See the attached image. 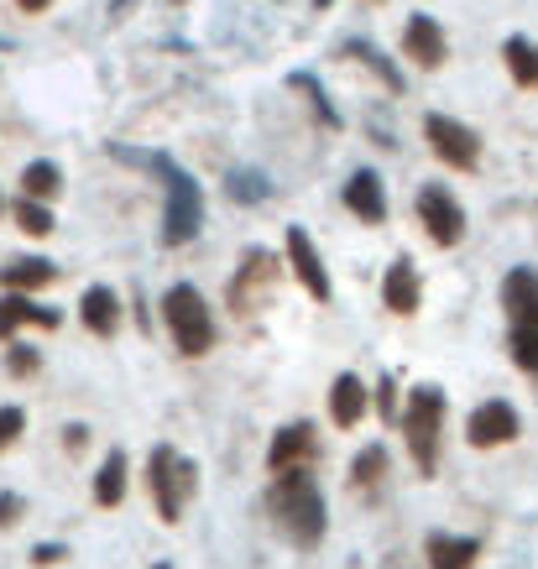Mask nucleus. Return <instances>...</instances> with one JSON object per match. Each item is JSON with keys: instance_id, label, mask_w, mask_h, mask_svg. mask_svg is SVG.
Listing matches in <instances>:
<instances>
[{"instance_id": "9b49d317", "label": "nucleus", "mask_w": 538, "mask_h": 569, "mask_svg": "<svg viewBox=\"0 0 538 569\" xmlns=\"http://www.w3.org/2000/svg\"><path fill=\"white\" fill-rule=\"evenodd\" d=\"M518 433H522L518 413H512L507 402H497V397H491V402H481V408L470 413V423H466V439H470V445H476V449H497V445H512Z\"/></svg>"}, {"instance_id": "f257e3e1", "label": "nucleus", "mask_w": 538, "mask_h": 569, "mask_svg": "<svg viewBox=\"0 0 538 569\" xmlns=\"http://www.w3.org/2000/svg\"><path fill=\"white\" fill-rule=\"evenodd\" d=\"M267 507H272V522L282 528V538L298 543V549H313L325 538V491L313 481V470H282V476H272Z\"/></svg>"}, {"instance_id": "f03ea898", "label": "nucleus", "mask_w": 538, "mask_h": 569, "mask_svg": "<svg viewBox=\"0 0 538 569\" xmlns=\"http://www.w3.org/2000/svg\"><path fill=\"white\" fill-rule=\"evenodd\" d=\"M126 162H141V168H152L162 183H168V209H162V241L168 246H183L199 236V224H205V193L193 183L183 168H173L168 157L157 152H121Z\"/></svg>"}, {"instance_id": "412c9836", "label": "nucleus", "mask_w": 538, "mask_h": 569, "mask_svg": "<svg viewBox=\"0 0 538 569\" xmlns=\"http://www.w3.org/2000/svg\"><path fill=\"white\" fill-rule=\"evenodd\" d=\"M58 193H63V173H58V162L37 157V162L21 168V199H32V204H52Z\"/></svg>"}, {"instance_id": "58836bf2", "label": "nucleus", "mask_w": 538, "mask_h": 569, "mask_svg": "<svg viewBox=\"0 0 538 569\" xmlns=\"http://www.w3.org/2000/svg\"><path fill=\"white\" fill-rule=\"evenodd\" d=\"M152 569H173V565H152Z\"/></svg>"}, {"instance_id": "c9c22d12", "label": "nucleus", "mask_w": 538, "mask_h": 569, "mask_svg": "<svg viewBox=\"0 0 538 569\" xmlns=\"http://www.w3.org/2000/svg\"><path fill=\"white\" fill-rule=\"evenodd\" d=\"M126 11H131V0H110V17H116V21H121Z\"/></svg>"}, {"instance_id": "4be33fe9", "label": "nucleus", "mask_w": 538, "mask_h": 569, "mask_svg": "<svg viewBox=\"0 0 538 569\" xmlns=\"http://www.w3.org/2000/svg\"><path fill=\"white\" fill-rule=\"evenodd\" d=\"M502 63H507V73H512L522 89H538V42H528V37H507Z\"/></svg>"}, {"instance_id": "1a4fd4ad", "label": "nucleus", "mask_w": 538, "mask_h": 569, "mask_svg": "<svg viewBox=\"0 0 538 569\" xmlns=\"http://www.w3.org/2000/svg\"><path fill=\"white\" fill-rule=\"evenodd\" d=\"M313 455H319L313 423H288V429H278L272 445H267V470H272V476H282V470H309Z\"/></svg>"}, {"instance_id": "f704fd0d", "label": "nucleus", "mask_w": 538, "mask_h": 569, "mask_svg": "<svg viewBox=\"0 0 538 569\" xmlns=\"http://www.w3.org/2000/svg\"><path fill=\"white\" fill-rule=\"evenodd\" d=\"M17 6H21V11H27V17H37V11H48L52 0H17Z\"/></svg>"}, {"instance_id": "9d476101", "label": "nucleus", "mask_w": 538, "mask_h": 569, "mask_svg": "<svg viewBox=\"0 0 538 569\" xmlns=\"http://www.w3.org/2000/svg\"><path fill=\"white\" fill-rule=\"evenodd\" d=\"M288 261H293V277L303 282V293L319 298V303H330L335 288H330V272H325V261H319V251H313L309 230L303 224H288Z\"/></svg>"}, {"instance_id": "dca6fc26", "label": "nucleus", "mask_w": 538, "mask_h": 569, "mask_svg": "<svg viewBox=\"0 0 538 569\" xmlns=\"http://www.w3.org/2000/svg\"><path fill=\"white\" fill-rule=\"evenodd\" d=\"M79 319H84L89 335H116V325H121V298H116V288H104V282H94V288H84V298H79Z\"/></svg>"}, {"instance_id": "bb28decb", "label": "nucleus", "mask_w": 538, "mask_h": 569, "mask_svg": "<svg viewBox=\"0 0 538 569\" xmlns=\"http://www.w3.org/2000/svg\"><path fill=\"white\" fill-rule=\"evenodd\" d=\"M11 214H17V224L21 230H27V236H37V241H42V236H52V209L48 204H32V199H17V209H11Z\"/></svg>"}, {"instance_id": "393cba45", "label": "nucleus", "mask_w": 538, "mask_h": 569, "mask_svg": "<svg viewBox=\"0 0 538 569\" xmlns=\"http://www.w3.org/2000/svg\"><path fill=\"white\" fill-rule=\"evenodd\" d=\"M346 52H350V58H361L366 69L377 73V79H382V84L392 89V94H402V73L392 69V63H387V58H382L377 48H371V42H346Z\"/></svg>"}, {"instance_id": "6ab92c4d", "label": "nucleus", "mask_w": 538, "mask_h": 569, "mask_svg": "<svg viewBox=\"0 0 538 569\" xmlns=\"http://www.w3.org/2000/svg\"><path fill=\"white\" fill-rule=\"evenodd\" d=\"M507 319H512V329H507V350H512V361L538 377V298L528 303V309L507 313Z\"/></svg>"}, {"instance_id": "a211bd4d", "label": "nucleus", "mask_w": 538, "mask_h": 569, "mask_svg": "<svg viewBox=\"0 0 538 569\" xmlns=\"http://www.w3.org/2000/svg\"><path fill=\"white\" fill-rule=\"evenodd\" d=\"M366 402H371V392H366V381L361 377H335L330 387V418H335V429H356L366 418Z\"/></svg>"}, {"instance_id": "0eeeda50", "label": "nucleus", "mask_w": 538, "mask_h": 569, "mask_svg": "<svg viewBox=\"0 0 538 569\" xmlns=\"http://www.w3.org/2000/svg\"><path fill=\"white\" fill-rule=\"evenodd\" d=\"M272 288H278V257L272 251H246V267H236L226 288V303L236 313H257Z\"/></svg>"}, {"instance_id": "aec40b11", "label": "nucleus", "mask_w": 538, "mask_h": 569, "mask_svg": "<svg viewBox=\"0 0 538 569\" xmlns=\"http://www.w3.org/2000/svg\"><path fill=\"white\" fill-rule=\"evenodd\" d=\"M48 282H58V267H52L48 257H17L0 267V288H6V293H37V288H48Z\"/></svg>"}, {"instance_id": "c756f323", "label": "nucleus", "mask_w": 538, "mask_h": 569, "mask_svg": "<svg viewBox=\"0 0 538 569\" xmlns=\"http://www.w3.org/2000/svg\"><path fill=\"white\" fill-rule=\"evenodd\" d=\"M21 433H27V413L21 408H0V455L17 445Z\"/></svg>"}, {"instance_id": "4468645a", "label": "nucleus", "mask_w": 538, "mask_h": 569, "mask_svg": "<svg viewBox=\"0 0 538 569\" xmlns=\"http://www.w3.org/2000/svg\"><path fill=\"white\" fill-rule=\"evenodd\" d=\"M382 303L392 313H418V303H424V282H418V267L408 257H398L392 267H387V277H382Z\"/></svg>"}, {"instance_id": "7c9ffc66", "label": "nucleus", "mask_w": 538, "mask_h": 569, "mask_svg": "<svg viewBox=\"0 0 538 569\" xmlns=\"http://www.w3.org/2000/svg\"><path fill=\"white\" fill-rule=\"evenodd\" d=\"M21 518H27V501L17 491H0V528H17Z\"/></svg>"}, {"instance_id": "c85d7f7f", "label": "nucleus", "mask_w": 538, "mask_h": 569, "mask_svg": "<svg viewBox=\"0 0 538 569\" xmlns=\"http://www.w3.org/2000/svg\"><path fill=\"white\" fill-rule=\"evenodd\" d=\"M37 366H42V356H37L32 346L6 340V371H11V377H37Z\"/></svg>"}, {"instance_id": "b1692460", "label": "nucleus", "mask_w": 538, "mask_h": 569, "mask_svg": "<svg viewBox=\"0 0 538 569\" xmlns=\"http://www.w3.org/2000/svg\"><path fill=\"white\" fill-rule=\"evenodd\" d=\"M382 470H387V449L366 445L361 455L350 460V486H356V491H377V486H382Z\"/></svg>"}, {"instance_id": "e433bc0d", "label": "nucleus", "mask_w": 538, "mask_h": 569, "mask_svg": "<svg viewBox=\"0 0 538 569\" xmlns=\"http://www.w3.org/2000/svg\"><path fill=\"white\" fill-rule=\"evenodd\" d=\"M313 6H319V11H325V6H330V0H313Z\"/></svg>"}, {"instance_id": "2eb2a0df", "label": "nucleus", "mask_w": 538, "mask_h": 569, "mask_svg": "<svg viewBox=\"0 0 538 569\" xmlns=\"http://www.w3.org/2000/svg\"><path fill=\"white\" fill-rule=\"evenodd\" d=\"M346 209L356 214L361 224H382L387 220V193H382V178L361 168V173H350L346 183Z\"/></svg>"}, {"instance_id": "72a5a7b5", "label": "nucleus", "mask_w": 538, "mask_h": 569, "mask_svg": "<svg viewBox=\"0 0 538 569\" xmlns=\"http://www.w3.org/2000/svg\"><path fill=\"white\" fill-rule=\"evenodd\" d=\"M63 445H69V455H79V449L89 445V429L84 423H69V429H63Z\"/></svg>"}, {"instance_id": "39448f33", "label": "nucleus", "mask_w": 538, "mask_h": 569, "mask_svg": "<svg viewBox=\"0 0 538 569\" xmlns=\"http://www.w3.org/2000/svg\"><path fill=\"white\" fill-rule=\"evenodd\" d=\"M147 491H152L157 518L168 522V528L183 522V501L193 497V466L173 445H157L152 455H147Z\"/></svg>"}, {"instance_id": "a878e982", "label": "nucleus", "mask_w": 538, "mask_h": 569, "mask_svg": "<svg viewBox=\"0 0 538 569\" xmlns=\"http://www.w3.org/2000/svg\"><path fill=\"white\" fill-rule=\"evenodd\" d=\"M226 193L236 204H261V199H267V178H261L257 168H236V173L226 178Z\"/></svg>"}, {"instance_id": "cd10ccee", "label": "nucleus", "mask_w": 538, "mask_h": 569, "mask_svg": "<svg viewBox=\"0 0 538 569\" xmlns=\"http://www.w3.org/2000/svg\"><path fill=\"white\" fill-rule=\"evenodd\" d=\"M288 84H293V89H303V94H309V104H313V110H319V121L330 126V131H340V116H335V104L325 100V89L313 84L309 73H293V79H288Z\"/></svg>"}, {"instance_id": "a19ab883", "label": "nucleus", "mask_w": 538, "mask_h": 569, "mask_svg": "<svg viewBox=\"0 0 538 569\" xmlns=\"http://www.w3.org/2000/svg\"><path fill=\"white\" fill-rule=\"evenodd\" d=\"M387 569H398V565H387Z\"/></svg>"}, {"instance_id": "423d86ee", "label": "nucleus", "mask_w": 538, "mask_h": 569, "mask_svg": "<svg viewBox=\"0 0 538 569\" xmlns=\"http://www.w3.org/2000/svg\"><path fill=\"white\" fill-rule=\"evenodd\" d=\"M424 137H429V152H435L445 168H455V173H476V168H481V137H476L466 121L429 110V116H424Z\"/></svg>"}, {"instance_id": "2f4dec72", "label": "nucleus", "mask_w": 538, "mask_h": 569, "mask_svg": "<svg viewBox=\"0 0 538 569\" xmlns=\"http://www.w3.org/2000/svg\"><path fill=\"white\" fill-rule=\"evenodd\" d=\"M63 559H69V549H63V543H37V549H32V565L37 569H52V565H63Z\"/></svg>"}, {"instance_id": "5701e85b", "label": "nucleus", "mask_w": 538, "mask_h": 569, "mask_svg": "<svg viewBox=\"0 0 538 569\" xmlns=\"http://www.w3.org/2000/svg\"><path fill=\"white\" fill-rule=\"evenodd\" d=\"M121 497H126V455L110 449L100 476H94V501H100V507H121Z\"/></svg>"}, {"instance_id": "f3484780", "label": "nucleus", "mask_w": 538, "mask_h": 569, "mask_svg": "<svg viewBox=\"0 0 538 569\" xmlns=\"http://www.w3.org/2000/svg\"><path fill=\"white\" fill-rule=\"evenodd\" d=\"M429 569H470L481 559V538H460V533H429L424 538Z\"/></svg>"}, {"instance_id": "7ed1b4c3", "label": "nucleus", "mask_w": 538, "mask_h": 569, "mask_svg": "<svg viewBox=\"0 0 538 569\" xmlns=\"http://www.w3.org/2000/svg\"><path fill=\"white\" fill-rule=\"evenodd\" d=\"M402 433H408V455L424 476L439 470V439H445V392L439 387H414L408 408H402Z\"/></svg>"}, {"instance_id": "6e6552de", "label": "nucleus", "mask_w": 538, "mask_h": 569, "mask_svg": "<svg viewBox=\"0 0 538 569\" xmlns=\"http://www.w3.org/2000/svg\"><path fill=\"white\" fill-rule=\"evenodd\" d=\"M418 220H424V230H429V241L435 246H460L466 241V209H460V199H455L445 183L418 193Z\"/></svg>"}, {"instance_id": "ddd939ff", "label": "nucleus", "mask_w": 538, "mask_h": 569, "mask_svg": "<svg viewBox=\"0 0 538 569\" xmlns=\"http://www.w3.org/2000/svg\"><path fill=\"white\" fill-rule=\"evenodd\" d=\"M27 325L58 329V325H63V313L42 309L32 293H6V298H0V340H11V335H17V329H27Z\"/></svg>"}, {"instance_id": "473e14b6", "label": "nucleus", "mask_w": 538, "mask_h": 569, "mask_svg": "<svg viewBox=\"0 0 538 569\" xmlns=\"http://www.w3.org/2000/svg\"><path fill=\"white\" fill-rule=\"evenodd\" d=\"M377 408H382V418L387 423H392V418H398V397H392V381H377Z\"/></svg>"}, {"instance_id": "20e7f679", "label": "nucleus", "mask_w": 538, "mask_h": 569, "mask_svg": "<svg viewBox=\"0 0 538 569\" xmlns=\"http://www.w3.org/2000/svg\"><path fill=\"white\" fill-rule=\"evenodd\" d=\"M162 319H168L173 346L183 356H209V346H215V313H209V303L199 298L193 282H173L162 293Z\"/></svg>"}, {"instance_id": "4c0bfd02", "label": "nucleus", "mask_w": 538, "mask_h": 569, "mask_svg": "<svg viewBox=\"0 0 538 569\" xmlns=\"http://www.w3.org/2000/svg\"><path fill=\"white\" fill-rule=\"evenodd\" d=\"M0 214H6V193H0Z\"/></svg>"}, {"instance_id": "ea45409f", "label": "nucleus", "mask_w": 538, "mask_h": 569, "mask_svg": "<svg viewBox=\"0 0 538 569\" xmlns=\"http://www.w3.org/2000/svg\"><path fill=\"white\" fill-rule=\"evenodd\" d=\"M173 6H183V0H173Z\"/></svg>"}, {"instance_id": "f8f14e48", "label": "nucleus", "mask_w": 538, "mask_h": 569, "mask_svg": "<svg viewBox=\"0 0 538 569\" xmlns=\"http://www.w3.org/2000/svg\"><path fill=\"white\" fill-rule=\"evenodd\" d=\"M402 52L414 58L418 69H439L445 58H450V42H445V27H439L435 17H408V27H402Z\"/></svg>"}]
</instances>
